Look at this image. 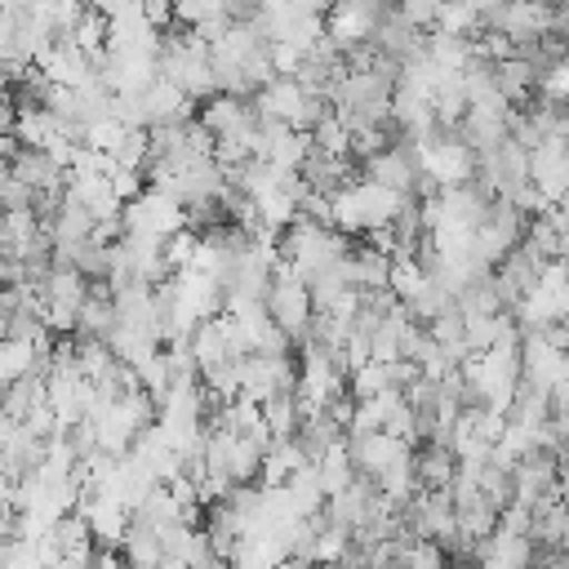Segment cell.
<instances>
[{
	"instance_id": "cell-14",
	"label": "cell",
	"mask_w": 569,
	"mask_h": 569,
	"mask_svg": "<svg viewBox=\"0 0 569 569\" xmlns=\"http://www.w3.org/2000/svg\"><path fill=\"white\" fill-rule=\"evenodd\" d=\"M258 409H262V422H267L271 436H293L302 427V418H307V409H302V400H298L293 387L271 391L267 400H258Z\"/></svg>"
},
{
	"instance_id": "cell-15",
	"label": "cell",
	"mask_w": 569,
	"mask_h": 569,
	"mask_svg": "<svg viewBox=\"0 0 569 569\" xmlns=\"http://www.w3.org/2000/svg\"><path fill=\"white\" fill-rule=\"evenodd\" d=\"M431 31H440V36H476V31H485V18L467 4V0H440L436 4V18H431Z\"/></svg>"
},
{
	"instance_id": "cell-24",
	"label": "cell",
	"mask_w": 569,
	"mask_h": 569,
	"mask_svg": "<svg viewBox=\"0 0 569 569\" xmlns=\"http://www.w3.org/2000/svg\"><path fill=\"white\" fill-rule=\"evenodd\" d=\"M542 4H565V0H542Z\"/></svg>"
},
{
	"instance_id": "cell-20",
	"label": "cell",
	"mask_w": 569,
	"mask_h": 569,
	"mask_svg": "<svg viewBox=\"0 0 569 569\" xmlns=\"http://www.w3.org/2000/svg\"><path fill=\"white\" fill-rule=\"evenodd\" d=\"M138 4H142V18H147L156 31L173 27V0H138Z\"/></svg>"
},
{
	"instance_id": "cell-23",
	"label": "cell",
	"mask_w": 569,
	"mask_h": 569,
	"mask_svg": "<svg viewBox=\"0 0 569 569\" xmlns=\"http://www.w3.org/2000/svg\"><path fill=\"white\" fill-rule=\"evenodd\" d=\"M467 4H471V9H476V13L485 18V22H489V18H493V13H498V9L507 4V0H467Z\"/></svg>"
},
{
	"instance_id": "cell-19",
	"label": "cell",
	"mask_w": 569,
	"mask_h": 569,
	"mask_svg": "<svg viewBox=\"0 0 569 569\" xmlns=\"http://www.w3.org/2000/svg\"><path fill=\"white\" fill-rule=\"evenodd\" d=\"M436 4H440V0H400L396 9H400V13H405V18L413 22V27H422V31H431V18H436Z\"/></svg>"
},
{
	"instance_id": "cell-7",
	"label": "cell",
	"mask_w": 569,
	"mask_h": 569,
	"mask_svg": "<svg viewBox=\"0 0 569 569\" xmlns=\"http://www.w3.org/2000/svg\"><path fill=\"white\" fill-rule=\"evenodd\" d=\"M360 178H373V182H382V187H391V191H400V196H413L422 173H418L413 147H409L405 138H396V142H387L382 151H373L369 160H360Z\"/></svg>"
},
{
	"instance_id": "cell-17",
	"label": "cell",
	"mask_w": 569,
	"mask_h": 569,
	"mask_svg": "<svg viewBox=\"0 0 569 569\" xmlns=\"http://www.w3.org/2000/svg\"><path fill=\"white\" fill-rule=\"evenodd\" d=\"M111 160H116V169L147 173V164H151V133H147V129H124V138H120V147L111 151Z\"/></svg>"
},
{
	"instance_id": "cell-4",
	"label": "cell",
	"mask_w": 569,
	"mask_h": 569,
	"mask_svg": "<svg viewBox=\"0 0 569 569\" xmlns=\"http://www.w3.org/2000/svg\"><path fill=\"white\" fill-rule=\"evenodd\" d=\"M382 13H387V0H329V9H325V40L338 53H347L356 44H369L378 22H382Z\"/></svg>"
},
{
	"instance_id": "cell-22",
	"label": "cell",
	"mask_w": 569,
	"mask_h": 569,
	"mask_svg": "<svg viewBox=\"0 0 569 569\" xmlns=\"http://www.w3.org/2000/svg\"><path fill=\"white\" fill-rule=\"evenodd\" d=\"M138 0H89V9L93 13H102V18H116V13H124V9H133Z\"/></svg>"
},
{
	"instance_id": "cell-2",
	"label": "cell",
	"mask_w": 569,
	"mask_h": 569,
	"mask_svg": "<svg viewBox=\"0 0 569 569\" xmlns=\"http://www.w3.org/2000/svg\"><path fill=\"white\" fill-rule=\"evenodd\" d=\"M413 160H418V173L440 191V187H462L476 178V151L453 133V129H440L436 138L418 142L413 147Z\"/></svg>"
},
{
	"instance_id": "cell-1",
	"label": "cell",
	"mask_w": 569,
	"mask_h": 569,
	"mask_svg": "<svg viewBox=\"0 0 569 569\" xmlns=\"http://www.w3.org/2000/svg\"><path fill=\"white\" fill-rule=\"evenodd\" d=\"M160 76L173 80L191 102H204L218 93V76H213V58H209V40H200L196 31H173L160 36Z\"/></svg>"
},
{
	"instance_id": "cell-12",
	"label": "cell",
	"mask_w": 569,
	"mask_h": 569,
	"mask_svg": "<svg viewBox=\"0 0 569 569\" xmlns=\"http://www.w3.org/2000/svg\"><path fill=\"white\" fill-rule=\"evenodd\" d=\"M302 98L307 89L293 80V76H271L262 89H253V116L258 120H280V124H293L298 111H302Z\"/></svg>"
},
{
	"instance_id": "cell-21",
	"label": "cell",
	"mask_w": 569,
	"mask_h": 569,
	"mask_svg": "<svg viewBox=\"0 0 569 569\" xmlns=\"http://www.w3.org/2000/svg\"><path fill=\"white\" fill-rule=\"evenodd\" d=\"M13 124H18V102L9 89H0V142L13 138Z\"/></svg>"
},
{
	"instance_id": "cell-3",
	"label": "cell",
	"mask_w": 569,
	"mask_h": 569,
	"mask_svg": "<svg viewBox=\"0 0 569 569\" xmlns=\"http://www.w3.org/2000/svg\"><path fill=\"white\" fill-rule=\"evenodd\" d=\"M267 316L289 333V342H302V338H307V329H311V316H316L311 289H307V280H298L284 262H276V271H271Z\"/></svg>"
},
{
	"instance_id": "cell-9",
	"label": "cell",
	"mask_w": 569,
	"mask_h": 569,
	"mask_svg": "<svg viewBox=\"0 0 569 569\" xmlns=\"http://www.w3.org/2000/svg\"><path fill=\"white\" fill-rule=\"evenodd\" d=\"M213 138H249L258 129V116H253V102L249 98H236V93H213L200 102V116H196Z\"/></svg>"
},
{
	"instance_id": "cell-8",
	"label": "cell",
	"mask_w": 569,
	"mask_h": 569,
	"mask_svg": "<svg viewBox=\"0 0 569 569\" xmlns=\"http://www.w3.org/2000/svg\"><path fill=\"white\" fill-rule=\"evenodd\" d=\"M485 27L502 31L520 49V44H533V40L551 36V4H542V0H507Z\"/></svg>"
},
{
	"instance_id": "cell-11",
	"label": "cell",
	"mask_w": 569,
	"mask_h": 569,
	"mask_svg": "<svg viewBox=\"0 0 569 569\" xmlns=\"http://www.w3.org/2000/svg\"><path fill=\"white\" fill-rule=\"evenodd\" d=\"M373 44H378V53H382V58H391V62L400 67V62H409V58H418V53H422L427 31H422V27H413L400 9H391V4H387L382 22H378V31H373Z\"/></svg>"
},
{
	"instance_id": "cell-16",
	"label": "cell",
	"mask_w": 569,
	"mask_h": 569,
	"mask_svg": "<svg viewBox=\"0 0 569 569\" xmlns=\"http://www.w3.org/2000/svg\"><path fill=\"white\" fill-rule=\"evenodd\" d=\"M27 373H40L36 342H22V338L0 333V387H4V382H18V378H27Z\"/></svg>"
},
{
	"instance_id": "cell-6",
	"label": "cell",
	"mask_w": 569,
	"mask_h": 569,
	"mask_svg": "<svg viewBox=\"0 0 569 569\" xmlns=\"http://www.w3.org/2000/svg\"><path fill=\"white\" fill-rule=\"evenodd\" d=\"M520 378L529 387L551 391L560 378H569V351L556 347L542 329H525L520 333Z\"/></svg>"
},
{
	"instance_id": "cell-5",
	"label": "cell",
	"mask_w": 569,
	"mask_h": 569,
	"mask_svg": "<svg viewBox=\"0 0 569 569\" xmlns=\"http://www.w3.org/2000/svg\"><path fill=\"white\" fill-rule=\"evenodd\" d=\"M120 222H124V231H133V236L164 240V236H173L178 227H187V209H182L173 196H164V191H156V187H142V196L120 209Z\"/></svg>"
},
{
	"instance_id": "cell-18",
	"label": "cell",
	"mask_w": 569,
	"mask_h": 569,
	"mask_svg": "<svg viewBox=\"0 0 569 569\" xmlns=\"http://www.w3.org/2000/svg\"><path fill=\"white\" fill-rule=\"evenodd\" d=\"M538 93H542V102L569 107V44H565V53H560L556 62H547V67L538 71Z\"/></svg>"
},
{
	"instance_id": "cell-13",
	"label": "cell",
	"mask_w": 569,
	"mask_h": 569,
	"mask_svg": "<svg viewBox=\"0 0 569 569\" xmlns=\"http://www.w3.org/2000/svg\"><path fill=\"white\" fill-rule=\"evenodd\" d=\"M493 84H498V93H502L511 107H525V102H533V93H538V67H533L529 58H520V53L498 58V62H493Z\"/></svg>"
},
{
	"instance_id": "cell-10",
	"label": "cell",
	"mask_w": 569,
	"mask_h": 569,
	"mask_svg": "<svg viewBox=\"0 0 569 569\" xmlns=\"http://www.w3.org/2000/svg\"><path fill=\"white\" fill-rule=\"evenodd\" d=\"M36 71H40L49 84H67V89H76V84H84V80L93 76V58H89L71 36H53V44L40 53Z\"/></svg>"
}]
</instances>
